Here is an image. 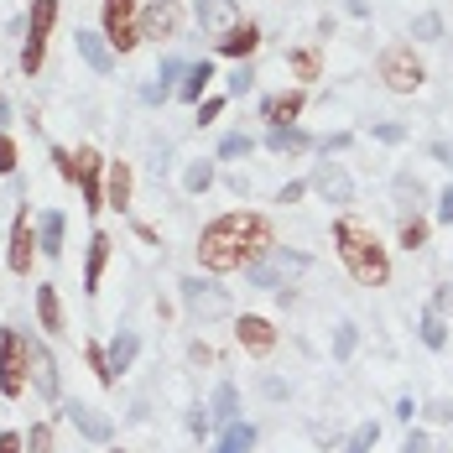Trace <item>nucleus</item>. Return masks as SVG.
Returning <instances> with one entry per match:
<instances>
[{
	"label": "nucleus",
	"mask_w": 453,
	"mask_h": 453,
	"mask_svg": "<svg viewBox=\"0 0 453 453\" xmlns=\"http://www.w3.org/2000/svg\"><path fill=\"white\" fill-rule=\"evenodd\" d=\"M214 453H225V449H214Z\"/></svg>",
	"instance_id": "nucleus-53"
},
{
	"label": "nucleus",
	"mask_w": 453,
	"mask_h": 453,
	"mask_svg": "<svg viewBox=\"0 0 453 453\" xmlns=\"http://www.w3.org/2000/svg\"><path fill=\"white\" fill-rule=\"evenodd\" d=\"M334 245H339V256H344V266L349 276L360 281V287H386L391 281V256H386V245L375 240V229L360 225V219H334Z\"/></svg>",
	"instance_id": "nucleus-2"
},
{
	"label": "nucleus",
	"mask_w": 453,
	"mask_h": 453,
	"mask_svg": "<svg viewBox=\"0 0 453 453\" xmlns=\"http://www.w3.org/2000/svg\"><path fill=\"white\" fill-rule=\"evenodd\" d=\"M234 407H240V396H234V386H219V391H214V402H209V422H214V427H229V422H240V417H234Z\"/></svg>",
	"instance_id": "nucleus-27"
},
{
	"label": "nucleus",
	"mask_w": 453,
	"mask_h": 453,
	"mask_svg": "<svg viewBox=\"0 0 453 453\" xmlns=\"http://www.w3.org/2000/svg\"><path fill=\"white\" fill-rule=\"evenodd\" d=\"M250 84H256V73H250V63H240V68L229 73V94H245Z\"/></svg>",
	"instance_id": "nucleus-43"
},
{
	"label": "nucleus",
	"mask_w": 453,
	"mask_h": 453,
	"mask_svg": "<svg viewBox=\"0 0 453 453\" xmlns=\"http://www.w3.org/2000/svg\"><path fill=\"white\" fill-rule=\"evenodd\" d=\"M0 173H5V178L16 173V141L5 136V131H0Z\"/></svg>",
	"instance_id": "nucleus-42"
},
{
	"label": "nucleus",
	"mask_w": 453,
	"mask_h": 453,
	"mask_svg": "<svg viewBox=\"0 0 453 453\" xmlns=\"http://www.w3.org/2000/svg\"><path fill=\"white\" fill-rule=\"evenodd\" d=\"M303 272H308V256H297V250H272V256H261L256 266H245V281L261 287V292H272V287L297 281Z\"/></svg>",
	"instance_id": "nucleus-5"
},
{
	"label": "nucleus",
	"mask_w": 453,
	"mask_h": 453,
	"mask_svg": "<svg viewBox=\"0 0 453 453\" xmlns=\"http://www.w3.org/2000/svg\"><path fill=\"white\" fill-rule=\"evenodd\" d=\"M303 193H308V182H287V188H281V193H276V203H297V198H303Z\"/></svg>",
	"instance_id": "nucleus-47"
},
{
	"label": "nucleus",
	"mask_w": 453,
	"mask_h": 453,
	"mask_svg": "<svg viewBox=\"0 0 453 453\" xmlns=\"http://www.w3.org/2000/svg\"><path fill=\"white\" fill-rule=\"evenodd\" d=\"M182 188H188V193H209V188H214V167H209V162H193V167L182 173Z\"/></svg>",
	"instance_id": "nucleus-32"
},
{
	"label": "nucleus",
	"mask_w": 453,
	"mask_h": 453,
	"mask_svg": "<svg viewBox=\"0 0 453 453\" xmlns=\"http://www.w3.org/2000/svg\"><path fill=\"white\" fill-rule=\"evenodd\" d=\"M21 453H52V427H47V422H37V427L21 438Z\"/></svg>",
	"instance_id": "nucleus-37"
},
{
	"label": "nucleus",
	"mask_w": 453,
	"mask_h": 453,
	"mask_svg": "<svg viewBox=\"0 0 453 453\" xmlns=\"http://www.w3.org/2000/svg\"><path fill=\"white\" fill-rule=\"evenodd\" d=\"M37 229H42V256L47 261H58V256H63V229H68V219H63L58 209H47Z\"/></svg>",
	"instance_id": "nucleus-26"
},
{
	"label": "nucleus",
	"mask_w": 453,
	"mask_h": 453,
	"mask_svg": "<svg viewBox=\"0 0 453 453\" xmlns=\"http://www.w3.org/2000/svg\"><path fill=\"white\" fill-rule=\"evenodd\" d=\"M73 42H79V58L89 63L94 73H110L115 68V47L104 42V32H79Z\"/></svg>",
	"instance_id": "nucleus-18"
},
{
	"label": "nucleus",
	"mask_w": 453,
	"mask_h": 453,
	"mask_svg": "<svg viewBox=\"0 0 453 453\" xmlns=\"http://www.w3.org/2000/svg\"><path fill=\"white\" fill-rule=\"evenodd\" d=\"M355 344H360L355 323H339V328H334V360H349V355H355Z\"/></svg>",
	"instance_id": "nucleus-35"
},
{
	"label": "nucleus",
	"mask_w": 453,
	"mask_h": 453,
	"mask_svg": "<svg viewBox=\"0 0 453 453\" xmlns=\"http://www.w3.org/2000/svg\"><path fill=\"white\" fill-rule=\"evenodd\" d=\"M438 225H453V182L438 193Z\"/></svg>",
	"instance_id": "nucleus-46"
},
{
	"label": "nucleus",
	"mask_w": 453,
	"mask_h": 453,
	"mask_svg": "<svg viewBox=\"0 0 453 453\" xmlns=\"http://www.w3.org/2000/svg\"><path fill=\"white\" fill-rule=\"evenodd\" d=\"M422 344L427 349H443L449 344V323H443V313H433V308L422 313Z\"/></svg>",
	"instance_id": "nucleus-30"
},
{
	"label": "nucleus",
	"mask_w": 453,
	"mask_h": 453,
	"mask_svg": "<svg viewBox=\"0 0 453 453\" xmlns=\"http://www.w3.org/2000/svg\"><path fill=\"white\" fill-rule=\"evenodd\" d=\"M402 245H407V250H422V245H427V225H422L417 214L402 219Z\"/></svg>",
	"instance_id": "nucleus-39"
},
{
	"label": "nucleus",
	"mask_w": 453,
	"mask_h": 453,
	"mask_svg": "<svg viewBox=\"0 0 453 453\" xmlns=\"http://www.w3.org/2000/svg\"><path fill=\"white\" fill-rule=\"evenodd\" d=\"M11 272L27 276L32 272V261H37V229H32V214L27 209H16V225H11Z\"/></svg>",
	"instance_id": "nucleus-11"
},
{
	"label": "nucleus",
	"mask_w": 453,
	"mask_h": 453,
	"mask_svg": "<svg viewBox=\"0 0 453 453\" xmlns=\"http://www.w3.org/2000/svg\"><path fill=\"white\" fill-rule=\"evenodd\" d=\"M303 104H308V99H303V89H292V94H272V99L261 104V115L272 120V131H281V126H292V120L303 115Z\"/></svg>",
	"instance_id": "nucleus-19"
},
{
	"label": "nucleus",
	"mask_w": 453,
	"mask_h": 453,
	"mask_svg": "<svg viewBox=\"0 0 453 453\" xmlns=\"http://www.w3.org/2000/svg\"><path fill=\"white\" fill-rule=\"evenodd\" d=\"M375 141H386V146H396V141H407V126H375Z\"/></svg>",
	"instance_id": "nucleus-45"
},
{
	"label": "nucleus",
	"mask_w": 453,
	"mask_h": 453,
	"mask_svg": "<svg viewBox=\"0 0 453 453\" xmlns=\"http://www.w3.org/2000/svg\"><path fill=\"white\" fill-rule=\"evenodd\" d=\"M261 256H272V225L261 214H219L214 225L198 234V261H203V272H214V276L256 266Z\"/></svg>",
	"instance_id": "nucleus-1"
},
{
	"label": "nucleus",
	"mask_w": 453,
	"mask_h": 453,
	"mask_svg": "<svg viewBox=\"0 0 453 453\" xmlns=\"http://www.w3.org/2000/svg\"><path fill=\"white\" fill-rule=\"evenodd\" d=\"M266 146H272L276 157H287V151H308V146H313V141L303 136V131H297V126H281V131H266Z\"/></svg>",
	"instance_id": "nucleus-28"
},
{
	"label": "nucleus",
	"mask_w": 453,
	"mask_h": 453,
	"mask_svg": "<svg viewBox=\"0 0 453 453\" xmlns=\"http://www.w3.org/2000/svg\"><path fill=\"white\" fill-rule=\"evenodd\" d=\"M136 349H141V339L131 334V328H120V334L110 339V349H104V355H110V370H115V375L131 370V365H136Z\"/></svg>",
	"instance_id": "nucleus-24"
},
{
	"label": "nucleus",
	"mask_w": 453,
	"mask_h": 453,
	"mask_svg": "<svg viewBox=\"0 0 453 453\" xmlns=\"http://www.w3.org/2000/svg\"><path fill=\"white\" fill-rule=\"evenodd\" d=\"M178 292H182V303H188V313H193V318H225L229 313L225 287H209L203 276H182Z\"/></svg>",
	"instance_id": "nucleus-8"
},
{
	"label": "nucleus",
	"mask_w": 453,
	"mask_h": 453,
	"mask_svg": "<svg viewBox=\"0 0 453 453\" xmlns=\"http://www.w3.org/2000/svg\"><path fill=\"white\" fill-rule=\"evenodd\" d=\"M380 79H386V89H391V94H417L427 73H422L417 52H411L407 42H396V47H386V52H380Z\"/></svg>",
	"instance_id": "nucleus-6"
},
{
	"label": "nucleus",
	"mask_w": 453,
	"mask_h": 453,
	"mask_svg": "<svg viewBox=\"0 0 453 453\" xmlns=\"http://www.w3.org/2000/svg\"><path fill=\"white\" fill-rule=\"evenodd\" d=\"M375 443H380V427H375V422H360V427L349 433V453H370Z\"/></svg>",
	"instance_id": "nucleus-36"
},
{
	"label": "nucleus",
	"mask_w": 453,
	"mask_h": 453,
	"mask_svg": "<svg viewBox=\"0 0 453 453\" xmlns=\"http://www.w3.org/2000/svg\"><path fill=\"white\" fill-rule=\"evenodd\" d=\"M402 453H438V443H433L427 433H407V443H402Z\"/></svg>",
	"instance_id": "nucleus-44"
},
{
	"label": "nucleus",
	"mask_w": 453,
	"mask_h": 453,
	"mask_svg": "<svg viewBox=\"0 0 453 453\" xmlns=\"http://www.w3.org/2000/svg\"><path fill=\"white\" fill-rule=\"evenodd\" d=\"M219 449L225 453H250L256 449V427H250V422H229L225 438H219Z\"/></svg>",
	"instance_id": "nucleus-29"
},
{
	"label": "nucleus",
	"mask_w": 453,
	"mask_h": 453,
	"mask_svg": "<svg viewBox=\"0 0 453 453\" xmlns=\"http://www.w3.org/2000/svg\"><path fill=\"white\" fill-rule=\"evenodd\" d=\"M182 73H188V63H178V58H162V84H146V104H167V94H178V84H182Z\"/></svg>",
	"instance_id": "nucleus-21"
},
{
	"label": "nucleus",
	"mask_w": 453,
	"mask_h": 453,
	"mask_svg": "<svg viewBox=\"0 0 453 453\" xmlns=\"http://www.w3.org/2000/svg\"><path fill=\"white\" fill-rule=\"evenodd\" d=\"M104 209H115V214L131 209V162H110L104 167Z\"/></svg>",
	"instance_id": "nucleus-15"
},
{
	"label": "nucleus",
	"mask_w": 453,
	"mask_h": 453,
	"mask_svg": "<svg viewBox=\"0 0 453 453\" xmlns=\"http://www.w3.org/2000/svg\"><path fill=\"white\" fill-rule=\"evenodd\" d=\"M84 360H89V370L99 375V386H115V380H120V375L110 370V355H104L99 344H84Z\"/></svg>",
	"instance_id": "nucleus-31"
},
{
	"label": "nucleus",
	"mask_w": 453,
	"mask_h": 453,
	"mask_svg": "<svg viewBox=\"0 0 453 453\" xmlns=\"http://www.w3.org/2000/svg\"><path fill=\"white\" fill-rule=\"evenodd\" d=\"M104 42L115 52H136V42H141L136 0H104Z\"/></svg>",
	"instance_id": "nucleus-7"
},
{
	"label": "nucleus",
	"mask_w": 453,
	"mask_h": 453,
	"mask_svg": "<svg viewBox=\"0 0 453 453\" xmlns=\"http://www.w3.org/2000/svg\"><path fill=\"white\" fill-rule=\"evenodd\" d=\"M256 47H261V32H256L250 21H240V27L229 32L225 42H219V52H225V58H240V63H245V58L256 52Z\"/></svg>",
	"instance_id": "nucleus-23"
},
{
	"label": "nucleus",
	"mask_w": 453,
	"mask_h": 453,
	"mask_svg": "<svg viewBox=\"0 0 453 453\" xmlns=\"http://www.w3.org/2000/svg\"><path fill=\"white\" fill-rule=\"evenodd\" d=\"M433 313H453V287H438V297H433Z\"/></svg>",
	"instance_id": "nucleus-49"
},
{
	"label": "nucleus",
	"mask_w": 453,
	"mask_h": 453,
	"mask_svg": "<svg viewBox=\"0 0 453 453\" xmlns=\"http://www.w3.org/2000/svg\"><path fill=\"white\" fill-rule=\"evenodd\" d=\"M313 188L328 198V203H349V198H355V182H349V173H344L339 162H318L313 167Z\"/></svg>",
	"instance_id": "nucleus-13"
},
{
	"label": "nucleus",
	"mask_w": 453,
	"mask_h": 453,
	"mask_svg": "<svg viewBox=\"0 0 453 453\" xmlns=\"http://www.w3.org/2000/svg\"><path fill=\"white\" fill-rule=\"evenodd\" d=\"M427 417H433V422H453V407H449V402H433V407H427Z\"/></svg>",
	"instance_id": "nucleus-50"
},
{
	"label": "nucleus",
	"mask_w": 453,
	"mask_h": 453,
	"mask_svg": "<svg viewBox=\"0 0 453 453\" xmlns=\"http://www.w3.org/2000/svg\"><path fill=\"white\" fill-rule=\"evenodd\" d=\"M0 453H21V438L16 433H0Z\"/></svg>",
	"instance_id": "nucleus-51"
},
{
	"label": "nucleus",
	"mask_w": 453,
	"mask_h": 453,
	"mask_svg": "<svg viewBox=\"0 0 453 453\" xmlns=\"http://www.w3.org/2000/svg\"><path fill=\"white\" fill-rule=\"evenodd\" d=\"M136 27H141V37H178V27H182V11H178V0H151L146 11L136 16Z\"/></svg>",
	"instance_id": "nucleus-12"
},
{
	"label": "nucleus",
	"mask_w": 453,
	"mask_h": 453,
	"mask_svg": "<svg viewBox=\"0 0 453 453\" xmlns=\"http://www.w3.org/2000/svg\"><path fill=\"white\" fill-rule=\"evenodd\" d=\"M104 261H110V234L94 229L89 234V256H84V292H99V276H104Z\"/></svg>",
	"instance_id": "nucleus-20"
},
{
	"label": "nucleus",
	"mask_w": 453,
	"mask_h": 453,
	"mask_svg": "<svg viewBox=\"0 0 453 453\" xmlns=\"http://www.w3.org/2000/svg\"><path fill=\"white\" fill-rule=\"evenodd\" d=\"M32 380H37V396L42 402H58V391H63V380H58V360H52V349L32 339Z\"/></svg>",
	"instance_id": "nucleus-14"
},
{
	"label": "nucleus",
	"mask_w": 453,
	"mask_h": 453,
	"mask_svg": "<svg viewBox=\"0 0 453 453\" xmlns=\"http://www.w3.org/2000/svg\"><path fill=\"white\" fill-rule=\"evenodd\" d=\"M52 21H58V0H32V16H27V47H21V73H27V79L42 73Z\"/></svg>",
	"instance_id": "nucleus-4"
},
{
	"label": "nucleus",
	"mask_w": 453,
	"mask_h": 453,
	"mask_svg": "<svg viewBox=\"0 0 453 453\" xmlns=\"http://www.w3.org/2000/svg\"><path fill=\"white\" fill-rule=\"evenodd\" d=\"M104 167H110V162H99L94 146H79V188H84V209H89V214L104 209Z\"/></svg>",
	"instance_id": "nucleus-10"
},
{
	"label": "nucleus",
	"mask_w": 453,
	"mask_h": 453,
	"mask_svg": "<svg viewBox=\"0 0 453 453\" xmlns=\"http://www.w3.org/2000/svg\"><path fill=\"white\" fill-rule=\"evenodd\" d=\"M52 162H58V173H63L68 182H79V157H73V151H63V146H52Z\"/></svg>",
	"instance_id": "nucleus-40"
},
{
	"label": "nucleus",
	"mask_w": 453,
	"mask_h": 453,
	"mask_svg": "<svg viewBox=\"0 0 453 453\" xmlns=\"http://www.w3.org/2000/svg\"><path fill=\"white\" fill-rule=\"evenodd\" d=\"M188 427H193V433H209V427H214V422H209V407H193V417H188Z\"/></svg>",
	"instance_id": "nucleus-48"
},
{
	"label": "nucleus",
	"mask_w": 453,
	"mask_h": 453,
	"mask_svg": "<svg viewBox=\"0 0 453 453\" xmlns=\"http://www.w3.org/2000/svg\"><path fill=\"white\" fill-rule=\"evenodd\" d=\"M209 79H214V63H209V58H203V63H188V73H182L178 94L198 104V99H203V89H209Z\"/></svg>",
	"instance_id": "nucleus-25"
},
{
	"label": "nucleus",
	"mask_w": 453,
	"mask_h": 453,
	"mask_svg": "<svg viewBox=\"0 0 453 453\" xmlns=\"http://www.w3.org/2000/svg\"><path fill=\"white\" fill-rule=\"evenodd\" d=\"M411 411H417V402H411V396H402V402H396V417H402V422H411Z\"/></svg>",
	"instance_id": "nucleus-52"
},
{
	"label": "nucleus",
	"mask_w": 453,
	"mask_h": 453,
	"mask_svg": "<svg viewBox=\"0 0 453 453\" xmlns=\"http://www.w3.org/2000/svg\"><path fill=\"white\" fill-rule=\"evenodd\" d=\"M193 16H198V27H203V37H214V42H225L229 32L240 27V0H193Z\"/></svg>",
	"instance_id": "nucleus-9"
},
{
	"label": "nucleus",
	"mask_w": 453,
	"mask_h": 453,
	"mask_svg": "<svg viewBox=\"0 0 453 453\" xmlns=\"http://www.w3.org/2000/svg\"><path fill=\"white\" fill-rule=\"evenodd\" d=\"M219 110H225V99L214 94V99H198V126H214L219 120Z\"/></svg>",
	"instance_id": "nucleus-41"
},
{
	"label": "nucleus",
	"mask_w": 453,
	"mask_h": 453,
	"mask_svg": "<svg viewBox=\"0 0 453 453\" xmlns=\"http://www.w3.org/2000/svg\"><path fill=\"white\" fill-rule=\"evenodd\" d=\"M27 380H32V339L0 328V396H21Z\"/></svg>",
	"instance_id": "nucleus-3"
},
{
	"label": "nucleus",
	"mask_w": 453,
	"mask_h": 453,
	"mask_svg": "<svg viewBox=\"0 0 453 453\" xmlns=\"http://www.w3.org/2000/svg\"><path fill=\"white\" fill-rule=\"evenodd\" d=\"M250 151H256L250 136H225L219 141V157H225V162H240V157H250Z\"/></svg>",
	"instance_id": "nucleus-38"
},
{
	"label": "nucleus",
	"mask_w": 453,
	"mask_h": 453,
	"mask_svg": "<svg viewBox=\"0 0 453 453\" xmlns=\"http://www.w3.org/2000/svg\"><path fill=\"white\" fill-rule=\"evenodd\" d=\"M234 339L250 349V355H272V344H276V328L266 323V318H256V313H245L240 323H234Z\"/></svg>",
	"instance_id": "nucleus-16"
},
{
	"label": "nucleus",
	"mask_w": 453,
	"mask_h": 453,
	"mask_svg": "<svg viewBox=\"0 0 453 453\" xmlns=\"http://www.w3.org/2000/svg\"><path fill=\"white\" fill-rule=\"evenodd\" d=\"M411 37H417V42H438V37H443V16H433V11L417 16V21H411Z\"/></svg>",
	"instance_id": "nucleus-34"
},
{
	"label": "nucleus",
	"mask_w": 453,
	"mask_h": 453,
	"mask_svg": "<svg viewBox=\"0 0 453 453\" xmlns=\"http://www.w3.org/2000/svg\"><path fill=\"white\" fill-rule=\"evenodd\" d=\"M68 422H73L89 443H110V433H115V427H110V417H104V411H94V407H84V402H73V407H68Z\"/></svg>",
	"instance_id": "nucleus-17"
},
{
	"label": "nucleus",
	"mask_w": 453,
	"mask_h": 453,
	"mask_svg": "<svg viewBox=\"0 0 453 453\" xmlns=\"http://www.w3.org/2000/svg\"><path fill=\"white\" fill-rule=\"evenodd\" d=\"M37 318H42L47 334H63V303H58L52 281H37Z\"/></svg>",
	"instance_id": "nucleus-22"
},
{
	"label": "nucleus",
	"mask_w": 453,
	"mask_h": 453,
	"mask_svg": "<svg viewBox=\"0 0 453 453\" xmlns=\"http://www.w3.org/2000/svg\"><path fill=\"white\" fill-rule=\"evenodd\" d=\"M292 73H297V79H318V73H323V63H318L313 47H297V52H292Z\"/></svg>",
	"instance_id": "nucleus-33"
}]
</instances>
